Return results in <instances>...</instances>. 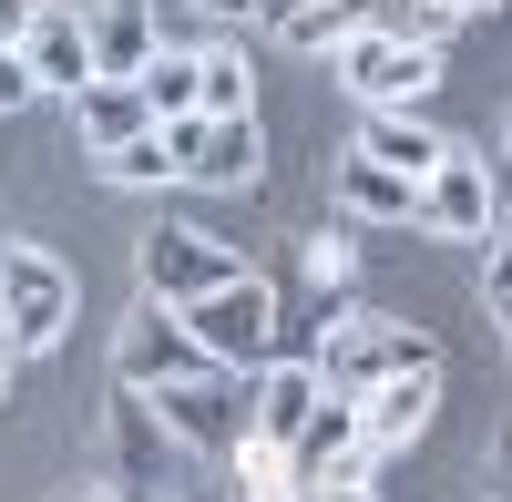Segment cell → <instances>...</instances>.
<instances>
[{
	"mask_svg": "<svg viewBox=\"0 0 512 502\" xmlns=\"http://www.w3.org/2000/svg\"><path fill=\"white\" fill-rule=\"evenodd\" d=\"M256 175H267V134H256V113H226V123H205L195 185H256Z\"/></svg>",
	"mask_w": 512,
	"mask_h": 502,
	"instance_id": "17",
	"label": "cell"
},
{
	"mask_svg": "<svg viewBox=\"0 0 512 502\" xmlns=\"http://www.w3.org/2000/svg\"><path fill=\"white\" fill-rule=\"evenodd\" d=\"M113 502H164V421H154V400L144 390H123L113 380Z\"/></svg>",
	"mask_w": 512,
	"mask_h": 502,
	"instance_id": "11",
	"label": "cell"
},
{
	"mask_svg": "<svg viewBox=\"0 0 512 502\" xmlns=\"http://www.w3.org/2000/svg\"><path fill=\"white\" fill-rule=\"evenodd\" d=\"M11 369H21V349H11V339H0V400H11Z\"/></svg>",
	"mask_w": 512,
	"mask_h": 502,
	"instance_id": "31",
	"label": "cell"
},
{
	"mask_svg": "<svg viewBox=\"0 0 512 502\" xmlns=\"http://www.w3.org/2000/svg\"><path fill=\"white\" fill-rule=\"evenodd\" d=\"M134 93H144L154 123H164V113H195V52H175V41H164V52L134 72Z\"/></svg>",
	"mask_w": 512,
	"mask_h": 502,
	"instance_id": "20",
	"label": "cell"
},
{
	"mask_svg": "<svg viewBox=\"0 0 512 502\" xmlns=\"http://www.w3.org/2000/svg\"><path fill=\"white\" fill-rule=\"evenodd\" d=\"M62 328H72V267L52 246H0V339L41 359V349H62Z\"/></svg>",
	"mask_w": 512,
	"mask_h": 502,
	"instance_id": "1",
	"label": "cell"
},
{
	"mask_svg": "<svg viewBox=\"0 0 512 502\" xmlns=\"http://www.w3.org/2000/svg\"><path fill=\"white\" fill-rule=\"evenodd\" d=\"M185 328H195V349L216 359V369H267L277 359V298H267V277H226L216 298H195V308H175Z\"/></svg>",
	"mask_w": 512,
	"mask_h": 502,
	"instance_id": "3",
	"label": "cell"
},
{
	"mask_svg": "<svg viewBox=\"0 0 512 502\" xmlns=\"http://www.w3.org/2000/svg\"><path fill=\"white\" fill-rule=\"evenodd\" d=\"M195 369H216V359H205L195 349V328L175 318V308H134V318H123V339H113V380L123 390H164V380H195Z\"/></svg>",
	"mask_w": 512,
	"mask_h": 502,
	"instance_id": "7",
	"label": "cell"
},
{
	"mask_svg": "<svg viewBox=\"0 0 512 502\" xmlns=\"http://www.w3.org/2000/svg\"><path fill=\"white\" fill-rule=\"evenodd\" d=\"M492 492H502V502H512V421H502V431H492Z\"/></svg>",
	"mask_w": 512,
	"mask_h": 502,
	"instance_id": "29",
	"label": "cell"
},
{
	"mask_svg": "<svg viewBox=\"0 0 512 502\" xmlns=\"http://www.w3.org/2000/svg\"><path fill=\"white\" fill-rule=\"evenodd\" d=\"M308 502H379V492H369V472H349V482H318Z\"/></svg>",
	"mask_w": 512,
	"mask_h": 502,
	"instance_id": "28",
	"label": "cell"
},
{
	"mask_svg": "<svg viewBox=\"0 0 512 502\" xmlns=\"http://www.w3.org/2000/svg\"><path fill=\"white\" fill-rule=\"evenodd\" d=\"M359 154H369V164H390V175H410V185H420V175H431V164H441L451 144H441L431 123H420V113H390V103H369V123H359Z\"/></svg>",
	"mask_w": 512,
	"mask_h": 502,
	"instance_id": "15",
	"label": "cell"
},
{
	"mask_svg": "<svg viewBox=\"0 0 512 502\" xmlns=\"http://www.w3.org/2000/svg\"><path fill=\"white\" fill-rule=\"evenodd\" d=\"M144 93H134V82H82V93H72V144L82 154H113V144H134L144 134Z\"/></svg>",
	"mask_w": 512,
	"mask_h": 502,
	"instance_id": "14",
	"label": "cell"
},
{
	"mask_svg": "<svg viewBox=\"0 0 512 502\" xmlns=\"http://www.w3.org/2000/svg\"><path fill=\"white\" fill-rule=\"evenodd\" d=\"M144 400H154L164 441H185V451H236L246 441V369H195V380H164Z\"/></svg>",
	"mask_w": 512,
	"mask_h": 502,
	"instance_id": "6",
	"label": "cell"
},
{
	"mask_svg": "<svg viewBox=\"0 0 512 502\" xmlns=\"http://www.w3.org/2000/svg\"><path fill=\"white\" fill-rule=\"evenodd\" d=\"M93 164H103L113 185H164V175H175V164H164V134H154V123H144L134 144H113V154H93Z\"/></svg>",
	"mask_w": 512,
	"mask_h": 502,
	"instance_id": "22",
	"label": "cell"
},
{
	"mask_svg": "<svg viewBox=\"0 0 512 502\" xmlns=\"http://www.w3.org/2000/svg\"><path fill=\"white\" fill-rule=\"evenodd\" d=\"M492 308H502V328H512V287H502V298H492Z\"/></svg>",
	"mask_w": 512,
	"mask_h": 502,
	"instance_id": "32",
	"label": "cell"
},
{
	"mask_svg": "<svg viewBox=\"0 0 512 502\" xmlns=\"http://www.w3.org/2000/svg\"><path fill=\"white\" fill-rule=\"evenodd\" d=\"M431 410H441V369L369 380V390H359V441H369V462H379V451H410L420 431H431Z\"/></svg>",
	"mask_w": 512,
	"mask_h": 502,
	"instance_id": "9",
	"label": "cell"
},
{
	"mask_svg": "<svg viewBox=\"0 0 512 502\" xmlns=\"http://www.w3.org/2000/svg\"><path fill=\"white\" fill-rule=\"evenodd\" d=\"M31 103V72H21V52H0V113H21Z\"/></svg>",
	"mask_w": 512,
	"mask_h": 502,
	"instance_id": "26",
	"label": "cell"
},
{
	"mask_svg": "<svg viewBox=\"0 0 512 502\" xmlns=\"http://www.w3.org/2000/svg\"><path fill=\"white\" fill-rule=\"evenodd\" d=\"M154 134H164V164H175V175H195V154H205V113H164Z\"/></svg>",
	"mask_w": 512,
	"mask_h": 502,
	"instance_id": "24",
	"label": "cell"
},
{
	"mask_svg": "<svg viewBox=\"0 0 512 502\" xmlns=\"http://www.w3.org/2000/svg\"><path fill=\"white\" fill-rule=\"evenodd\" d=\"M308 277H318V287H349V277H359L349 226H318V236H308Z\"/></svg>",
	"mask_w": 512,
	"mask_h": 502,
	"instance_id": "23",
	"label": "cell"
},
{
	"mask_svg": "<svg viewBox=\"0 0 512 502\" xmlns=\"http://www.w3.org/2000/svg\"><path fill=\"white\" fill-rule=\"evenodd\" d=\"M82 502H113V492H82Z\"/></svg>",
	"mask_w": 512,
	"mask_h": 502,
	"instance_id": "33",
	"label": "cell"
},
{
	"mask_svg": "<svg viewBox=\"0 0 512 502\" xmlns=\"http://www.w3.org/2000/svg\"><path fill=\"white\" fill-rule=\"evenodd\" d=\"M338 205H349L359 226H400V216H420V185L390 175V164H369V154H349L338 164Z\"/></svg>",
	"mask_w": 512,
	"mask_h": 502,
	"instance_id": "16",
	"label": "cell"
},
{
	"mask_svg": "<svg viewBox=\"0 0 512 502\" xmlns=\"http://www.w3.org/2000/svg\"><path fill=\"white\" fill-rule=\"evenodd\" d=\"M369 21L390 31V41H431V52H441L472 11H461V0H369Z\"/></svg>",
	"mask_w": 512,
	"mask_h": 502,
	"instance_id": "18",
	"label": "cell"
},
{
	"mask_svg": "<svg viewBox=\"0 0 512 502\" xmlns=\"http://www.w3.org/2000/svg\"><path fill=\"white\" fill-rule=\"evenodd\" d=\"M400 369H441V339H431V328H400V318H349V328L328 339L318 380H328L338 400H359L369 380H400Z\"/></svg>",
	"mask_w": 512,
	"mask_h": 502,
	"instance_id": "4",
	"label": "cell"
},
{
	"mask_svg": "<svg viewBox=\"0 0 512 502\" xmlns=\"http://www.w3.org/2000/svg\"><path fill=\"white\" fill-rule=\"evenodd\" d=\"M349 21H359V0H297V11L277 21V41H287V52H338Z\"/></svg>",
	"mask_w": 512,
	"mask_h": 502,
	"instance_id": "21",
	"label": "cell"
},
{
	"mask_svg": "<svg viewBox=\"0 0 512 502\" xmlns=\"http://www.w3.org/2000/svg\"><path fill=\"white\" fill-rule=\"evenodd\" d=\"M82 31H93V82H134V72L164 52L154 0H93V11H82Z\"/></svg>",
	"mask_w": 512,
	"mask_h": 502,
	"instance_id": "13",
	"label": "cell"
},
{
	"mask_svg": "<svg viewBox=\"0 0 512 502\" xmlns=\"http://www.w3.org/2000/svg\"><path fill=\"white\" fill-rule=\"evenodd\" d=\"M134 267H144V298H154V308H195V298H216L226 277H246V257L216 246L205 226H154V236L134 246Z\"/></svg>",
	"mask_w": 512,
	"mask_h": 502,
	"instance_id": "5",
	"label": "cell"
},
{
	"mask_svg": "<svg viewBox=\"0 0 512 502\" xmlns=\"http://www.w3.org/2000/svg\"><path fill=\"white\" fill-rule=\"evenodd\" d=\"M328 62H338V82H349L359 103H390V113H420V93L441 82V52H431V41H390L369 11L338 31V52H328Z\"/></svg>",
	"mask_w": 512,
	"mask_h": 502,
	"instance_id": "2",
	"label": "cell"
},
{
	"mask_svg": "<svg viewBox=\"0 0 512 502\" xmlns=\"http://www.w3.org/2000/svg\"><path fill=\"white\" fill-rule=\"evenodd\" d=\"M246 52H226V41H216V52H195V113L205 123H226V113H246Z\"/></svg>",
	"mask_w": 512,
	"mask_h": 502,
	"instance_id": "19",
	"label": "cell"
},
{
	"mask_svg": "<svg viewBox=\"0 0 512 502\" xmlns=\"http://www.w3.org/2000/svg\"><path fill=\"white\" fill-rule=\"evenodd\" d=\"M502 154H512V134H502Z\"/></svg>",
	"mask_w": 512,
	"mask_h": 502,
	"instance_id": "34",
	"label": "cell"
},
{
	"mask_svg": "<svg viewBox=\"0 0 512 502\" xmlns=\"http://www.w3.org/2000/svg\"><path fill=\"white\" fill-rule=\"evenodd\" d=\"M482 287H492V298L512 287V236H492V257H482Z\"/></svg>",
	"mask_w": 512,
	"mask_h": 502,
	"instance_id": "27",
	"label": "cell"
},
{
	"mask_svg": "<svg viewBox=\"0 0 512 502\" xmlns=\"http://www.w3.org/2000/svg\"><path fill=\"white\" fill-rule=\"evenodd\" d=\"M82 11L93 0H41V21H31V41H21V72H31V93H82L93 82V31H82Z\"/></svg>",
	"mask_w": 512,
	"mask_h": 502,
	"instance_id": "8",
	"label": "cell"
},
{
	"mask_svg": "<svg viewBox=\"0 0 512 502\" xmlns=\"http://www.w3.org/2000/svg\"><path fill=\"white\" fill-rule=\"evenodd\" d=\"M328 400V380H318V359H267V369H256V390H246V431L256 441H297V431H308V410Z\"/></svg>",
	"mask_w": 512,
	"mask_h": 502,
	"instance_id": "12",
	"label": "cell"
},
{
	"mask_svg": "<svg viewBox=\"0 0 512 502\" xmlns=\"http://www.w3.org/2000/svg\"><path fill=\"white\" fill-rule=\"evenodd\" d=\"M195 11H216V21H256V0H195Z\"/></svg>",
	"mask_w": 512,
	"mask_h": 502,
	"instance_id": "30",
	"label": "cell"
},
{
	"mask_svg": "<svg viewBox=\"0 0 512 502\" xmlns=\"http://www.w3.org/2000/svg\"><path fill=\"white\" fill-rule=\"evenodd\" d=\"M31 21H41V0H0V52H21Z\"/></svg>",
	"mask_w": 512,
	"mask_h": 502,
	"instance_id": "25",
	"label": "cell"
},
{
	"mask_svg": "<svg viewBox=\"0 0 512 502\" xmlns=\"http://www.w3.org/2000/svg\"><path fill=\"white\" fill-rule=\"evenodd\" d=\"M420 226H441V236H492V164L451 144L431 175H420Z\"/></svg>",
	"mask_w": 512,
	"mask_h": 502,
	"instance_id": "10",
	"label": "cell"
}]
</instances>
